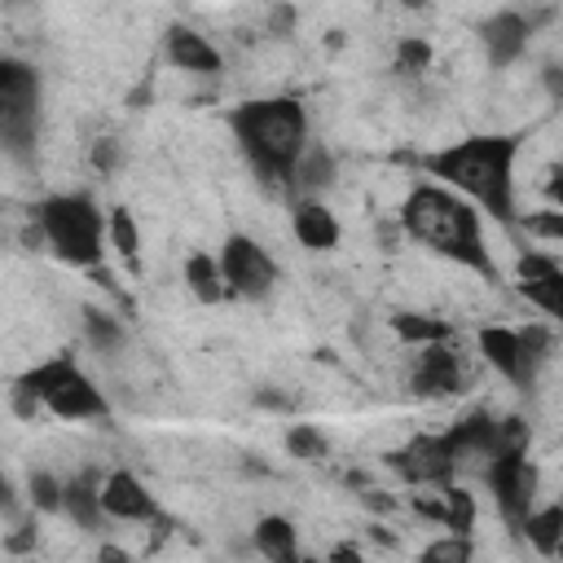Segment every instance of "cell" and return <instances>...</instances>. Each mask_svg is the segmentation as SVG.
Returning a JSON list of instances; mask_svg holds the SVG:
<instances>
[{
    "mask_svg": "<svg viewBox=\"0 0 563 563\" xmlns=\"http://www.w3.org/2000/svg\"><path fill=\"white\" fill-rule=\"evenodd\" d=\"M167 57L180 70H194V75H216L220 70V53L211 48V40H202L189 26H167Z\"/></svg>",
    "mask_w": 563,
    "mask_h": 563,
    "instance_id": "cell-17",
    "label": "cell"
},
{
    "mask_svg": "<svg viewBox=\"0 0 563 563\" xmlns=\"http://www.w3.org/2000/svg\"><path fill=\"white\" fill-rule=\"evenodd\" d=\"M515 277H519V295L528 303H537L541 312L563 321V264L545 251H523L515 260Z\"/></svg>",
    "mask_w": 563,
    "mask_h": 563,
    "instance_id": "cell-11",
    "label": "cell"
},
{
    "mask_svg": "<svg viewBox=\"0 0 563 563\" xmlns=\"http://www.w3.org/2000/svg\"><path fill=\"white\" fill-rule=\"evenodd\" d=\"M18 383L31 387V391L40 396V405L53 409V413L66 418V422H92V418H106V413H110V405H106V396L97 391V383H92L70 356L40 361V365L26 369Z\"/></svg>",
    "mask_w": 563,
    "mask_h": 563,
    "instance_id": "cell-5",
    "label": "cell"
},
{
    "mask_svg": "<svg viewBox=\"0 0 563 563\" xmlns=\"http://www.w3.org/2000/svg\"><path fill=\"white\" fill-rule=\"evenodd\" d=\"M229 132L268 185H290L308 150V114L295 97H255L229 110Z\"/></svg>",
    "mask_w": 563,
    "mask_h": 563,
    "instance_id": "cell-3",
    "label": "cell"
},
{
    "mask_svg": "<svg viewBox=\"0 0 563 563\" xmlns=\"http://www.w3.org/2000/svg\"><path fill=\"white\" fill-rule=\"evenodd\" d=\"M541 79H545L550 97H554V101H563V66H545V70H541Z\"/></svg>",
    "mask_w": 563,
    "mask_h": 563,
    "instance_id": "cell-37",
    "label": "cell"
},
{
    "mask_svg": "<svg viewBox=\"0 0 563 563\" xmlns=\"http://www.w3.org/2000/svg\"><path fill=\"white\" fill-rule=\"evenodd\" d=\"M268 31H273V35H290V31H295V9H290V4H277V9L268 13Z\"/></svg>",
    "mask_w": 563,
    "mask_h": 563,
    "instance_id": "cell-34",
    "label": "cell"
},
{
    "mask_svg": "<svg viewBox=\"0 0 563 563\" xmlns=\"http://www.w3.org/2000/svg\"><path fill=\"white\" fill-rule=\"evenodd\" d=\"M101 559H128L119 545H101Z\"/></svg>",
    "mask_w": 563,
    "mask_h": 563,
    "instance_id": "cell-39",
    "label": "cell"
},
{
    "mask_svg": "<svg viewBox=\"0 0 563 563\" xmlns=\"http://www.w3.org/2000/svg\"><path fill=\"white\" fill-rule=\"evenodd\" d=\"M119 158H123V154H119V141H114V136H101V141L92 145V167H97L101 176H114V172H119Z\"/></svg>",
    "mask_w": 563,
    "mask_h": 563,
    "instance_id": "cell-33",
    "label": "cell"
},
{
    "mask_svg": "<svg viewBox=\"0 0 563 563\" xmlns=\"http://www.w3.org/2000/svg\"><path fill=\"white\" fill-rule=\"evenodd\" d=\"M528 35H532V22L515 9H501L493 18L479 22V40H484V53L493 66H510L519 62V53L528 48Z\"/></svg>",
    "mask_w": 563,
    "mask_h": 563,
    "instance_id": "cell-14",
    "label": "cell"
},
{
    "mask_svg": "<svg viewBox=\"0 0 563 563\" xmlns=\"http://www.w3.org/2000/svg\"><path fill=\"white\" fill-rule=\"evenodd\" d=\"M391 330H396L400 343H413V347L449 343V339H453V325L440 321V317H427V312H396V317H391Z\"/></svg>",
    "mask_w": 563,
    "mask_h": 563,
    "instance_id": "cell-21",
    "label": "cell"
},
{
    "mask_svg": "<svg viewBox=\"0 0 563 563\" xmlns=\"http://www.w3.org/2000/svg\"><path fill=\"white\" fill-rule=\"evenodd\" d=\"M255 550L264 554V559H273V563H295L299 559V541H295V523L286 519V515H264L260 523H255Z\"/></svg>",
    "mask_w": 563,
    "mask_h": 563,
    "instance_id": "cell-19",
    "label": "cell"
},
{
    "mask_svg": "<svg viewBox=\"0 0 563 563\" xmlns=\"http://www.w3.org/2000/svg\"><path fill=\"white\" fill-rule=\"evenodd\" d=\"M523 537L541 550V554H559V541H563V506H541L523 519Z\"/></svg>",
    "mask_w": 563,
    "mask_h": 563,
    "instance_id": "cell-23",
    "label": "cell"
},
{
    "mask_svg": "<svg viewBox=\"0 0 563 563\" xmlns=\"http://www.w3.org/2000/svg\"><path fill=\"white\" fill-rule=\"evenodd\" d=\"M185 282H189L194 299H202V303H220V299L229 295L224 268H220V260H211L207 251H194V255L185 260Z\"/></svg>",
    "mask_w": 563,
    "mask_h": 563,
    "instance_id": "cell-20",
    "label": "cell"
},
{
    "mask_svg": "<svg viewBox=\"0 0 563 563\" xmlns=\"http://www.w3.org/2000/svg\"><path fill=\"white\" fill-rule=\"evenodd\" d=\"M449 435V444H453V457H457V471L462 466H488L493 462V453L506 444V435H501V422L493 418V413H471V418H462L457 427H449L444 431Z\"/></svg>",
    "mask_w": 563,
    "mask_h": 563,
    "instance_id": "cell-13",
    "label": "cell"
},
{
    "mask_svg": "<svg viewBox=\"0 0 563 563\" xmlns=\"http://www.w3.org/2000/svg\"><path fill=\"white\" fill-rule=\"evenodd\" d=\"M299 194H321L325 185H334V154L325 145H308L299 154V167H295V180H290Z\"/></svg>",
    "mask_w": 563,
    "mask_h": 563,
    "instance_id": "cell-22",
    "label": "cell"
},
{
    "mask_svg": "<svg viewBox=\"0 0 563 563\" xmlns=\"http://www.w3.org/2000/svg\"><path fill=\"white\" fill-rule=\"evenodd\" d=\"M400 224L413 242L431 246L435 255L462 264V268H475L479 277L497 282V264H493V251L484 242V229H479V216L466 198H457L453 189L444 185H418L405 207H400Z\"/></svg>",
    "mask_w": 563,
    "mask_h": 563,
    "instance_id": "cell-2",
    "label": "cell"
},
{
    "mask_svg": "<svg viewBox=\"0 0 563 563\" xmlns=\"http://www.w3.org/2000/svg\"><path fill=\"white\" fill-rule=\"evenodd\" d=\"M101 501L110 519H128V523H158V501L154 493L132 475V471H110L101 479Z\"/></svg>",
    "mask_w": 563,
    "mask_h": 563,
    "instance_id": "cell-12",
    "label": "cell"
},
{
    "mask_svg": "<svg viewBox=\"0 0 563 563\" xmlns=\"http://www.w3.org/2000/svg\"><path fill=\"white\" fill-rule=\"evenodd\" d=\"M413 510H418V515H427V519H440V523H444V493H440V501L418 497V501H413Z\"/></svg>",
    "mask_w": 563,
    "mask_h": 563,
    "instance_id": "cell-36",
    "label": "cell"
},
{
    "mask_svg": "<svg viewBox=\"0 0 563 563\" xmlns=\"http://www.w3.org/2000/svg\"><path fill=\"white\" fill-rule=\"evenodd\" d=\"M519 347H523V361H528V369H532V378H537V365L550 356V330H545V325L519 330Z\"/></svg>",
    "mask_w": 563,
    "mask_h": 563,
    "instance_id": "cell-31",
    "label": "cell"
},
{
    "mask_svg": "<svg viewBox=\"0 0 563 563\" xmlns=\"http://www.w3.org/2000/svg\"><path fill=\"white\" fill-rule=\"evenodd\" d=\"M440 493H444V528L471 537V528H475V497L466 488H457V484H444Z\"/></svg>",
    "mask_w": 563,
    "mask_h": 563,
    "instance_id": "cell-27",
    "label": "cell"
},
{
    "mask_svg": "<svg viewBox=\"0 0 563 563\" xmlns=\"http://www.w3.org/2000/svg\"><path fill=\"white\" fill-rule=\"evenodd\" d=\"M387 462L409 484H435V488H444L457 475V457H453L449 435H413L405 449L387 453Z\"/></svg>",
    "mask_w": 563,
    "mask_h": 563,
    "instance_id": "cell-9",
    "label": "cell"
},
{
    "mask_svg": "<svg viewBox=\"0 0 563 563\" xmlns=\"http://www.w3.org/2000/svg\"><path fill=\"white\" fill-rule=\"evenodd\" d=\"M427 66H431V48H427V40L409 35V40L396 44V70H400V75H418V70H427Z\"/></svg>",
    "mask_w": 563,
    "mask_h": 563,
    "instance_id": "cell-30",
    "label": "cell"
},
{
    "mask_svg": "<svg viewBox=\"0 0 563 563\" xmlns=\"http://www.w3.org/2000/svg\"><path fill=\"white\" fill-rule=\"evenodd\" d=\"M62 510H66L84 532H97V528H101L106 501H101V475H97L92 466L79 471L75 479H66V501H62Z\"/></svg>",
    "mask_w": 563,
    "mask_h": 563,
    "instance_id": "cell-16",
    "label": "cell"
},
{
    "mask_svg": "<svg viewBox=\"0 0 563 563\" xmlns=\"http://www.w3.org/2000/svg\"><path fill=\"white\" fill-rule=\"evenodd\" d=\"M106 229H110V246L123 255V264H128L132 273H141V233H136L132 211H128V207H114Z\"/></svg>",
    "mask_w": 563,
    "mask_h": 563,
    "instance_id": "cell-24",
    "label": "cell"
},
{
    "mask_svg": "<svg viewBox=\"0 0 563 563\" xmlns=\"http://www.w3.org/2000/svg\"><path fill=\"white\" fill-rule=\"evenodd\" d=\"M26 493H31V506L35 510H62V501H66V484H57L48 471H31Z\"/></svg>",
    "mask_w": 563,
    "mask_h": 563,
    "instance_id": "cell-28",
    "label": "cell"
},
{
    "mask_svg": "<svg viewBox=\"0 0 563 563\" xmlns=\"http://www.w3.org/2000/svg\"><path fill=\"white\" fill-rule=\"evenodd\" d=\"M545 198H550L554 207H563V163H554V167H550V180H545Z\"/></svg>",
    "mask_w": 563,
    "mask_h": 563,
    "instance_id": "cell-35",
    "label": "cell"
},
{
    "mask_svg": "<svg viewBox=\"0 0 563 563\" xmlns=\"http://www.w3.org/2000/svg\"><path fill=\"white\" fill-rule=\"evenodd\" d=\"M515 154H519V136H466L449 150H435L427 158H418V167L444 185H453L457 194L475 198L484 211H493V220L510 224L515 220Z\"/></svg>",
    "mask_w": 563,
    "mask_h": 563,
    "instance_id": "cell-1",
    "label": "cell"
},
{
    "mask_svg": "<svg viewBox=\"0 0 563 563\" xmlns=\"http://www.w3.org/2000/svg\"><path fill=\"white\" fill-rule=\"evenodd\" d=\"M365 506H369V510H391L396 501H391V497H383L378 488H369V493H365Z\"/></svg>",
    "mask_w": 563,
    "mask_h": 563,
    "instance_id": "cell-38",
    "label": "cell"
},
{
    "mask_svg": "<svg viewBox=\"0 0 563 563\" xmlns=\"http://www.w3.org/2000/svg\"><path fill=\"white\" fill-rule=\"evenodd\" d=\"M409 387L418 396H427V400H444V396L466 391L471 387V374H466V365L457 361V352L449 343H427L418 352V365L409 374Z\"/></svg>",
    "mask_w": 563,
    "mask_h": 563,
    "instance_id": "cell-10",
    "label": "cell"
},
{
    "mask_svg": "<svg viewBox=\"0 0 563 563\" xmlns=\"http://www.w3.org/2000/svg\"><path fill=\"white\" fill-rule=\"evenodd\" d=\"M475 343H479V356H484L501 378H510L515 387H532V369H528V361H523L519 330H510V325H484V330L475 334Z\"/></svg>",
    "mask_w": 563,
    "mask_h": 563,
    "instance_id": "cell-15",
    "label": "cell"
},
{
    "mask_svg": "<svg viewBox=\"0 0 563 563\" xmlns=\"http://www.w3.org/2000/svg\"><path fill=\"white\" fill-rule=\"evenodd\" d=\"M35 132H40V75L26 62L4 57L0 62V141L9 158H31Z\"/></svg>",
    "mask_w": 563,
    "mask_h": 563,
    "instance_id": "cell-6",
    "label": "cell"
},
{
    "mask_svg": "<svg viewBox=\"0 0 563 563\" xmlns=\"http://www.w3.org/2000/svg\"><path fill=\"white\" fill-rule=\"evenodd\" d=\"M471 554H475V545H471V537H466V532H453V537L431 541V545L422 550V559H427V563H466Z\"/></svg>",
    "mask_w": 563,
    "mask_h": 563,
    "instance_id": "cell-29",
    "label": "cell"
},
{
    "mask_svg": "<svg viewBox=\"0 0 563 563\" xmlns=\"http://www.w3.org/2000/svg\"><path fill=\"white\" fill-rule=\"evenodd\" d=\"M44 242L53 246L57 260L66 264H79V268H97L101 260V242H106V224L110 216H101V207L88 198V194H53V198H40L31 207Z\"/></svg>",
    "mask_w": 563,
    "mask_h": 563,
    "instance_id": "cell-4",
    "label": "cell"
},
{
    "mask_svg": "<svg viewBox=\"0 0 563 563\" xmlns=\"http://www.w3.org/2000/svg\"><path fill=\"white\" fill-rule=\"evenodd\" d=\"M84 334H88V343L97 352H119L123 339H128V330L119 325V317H110L101 308H84Z\"/></svg>",
    "mask_w": 563,
    "mask_h": 563,
    "instance_id": "cell-25",
    "label": "cell"
},
{
    "mask_svg": "<svg viewBox=\"0 0 563 563\" xmlns=\"http://www.w3.org/2000/svg\"><path fill=\"white\" fill-rule=\"evenodd\" d=\"M523 229H528V233H537V238L563 242V211H532V216L523 220Z\"/></svg>",
    "mask_w": 563,
    "mask_h": 563,
    "instance_id": "cell-32",
    "label": "cell"
},
{
    "mask_svg": "<svg viewBox=\"0 0 563 563\" xmlns=\"http://www.w3.org/2000/svg\"><path fill=\"white\" fill-rule=\"evenodd\" d=\"M286 453L299 457V462H321V457L330 453V440H325L317 427L295 422V427H286Z\"/></svg>",
    "mask_w": 563,
    "mask_h": 563,
    "instance_id": "cell-26",
    "label": "cell"
},
{
    "mask_svg": "<svg viewBox=\"0 0 563 563\" xmlns=\"http://www.w3.org/2000/svg\"><path fill=\"white\" fill-rule=\"evenodd\" d=\"M220 268H224V282H229V295L238 299H268L273 286H277V264L273 255L246 238V233H229L224 246H220Z\"/></svg>",
    "mask_w": 563,
    "mask_h": 563,
    "instance_id": "cell-8",
    "label": "cell"
},
{
    "mask_svg": "<svg viewBox=\"0 0 563 563\" xmlns=\"http://www.w3.org/2000/svg\"><path fill=\"white\" fill-rule=\"evenodd\" d=\"M484 479L493 488V501H497L501 519L515 532H523V519L537 510V484H541V471L528 457V444H501L493 453V462L484 466Z\"/></svg>",
    "mask_w": 563,
    "mask_h": 563,
    "instance_id": "cell-7",
    "label": "cell"
},
{
    "mask_svg": "<svg viewBox=\"0 0 563 563\" xmlns=\"http://www.w3.org/2000/svg\"><path fill=\"white\" fill-rule=\"evenodd\" d=\"M431 0H405V9H427Z\"/></svg>",
    "mask_w": 563,
    "mask_h": 563,
    "instance_id": "cell-40",
    "label": "cell"
},
{
    "mask_svg": "<svg viewBox=\"0 0 563 563\" xmlns=\"http://www.w3.org/2000/svg\"><path fill=\"white\" fill-rule=\"evenodd\" d=\"M290 224H295V238H299L308 251H330V246H339V220H334L317 198L295 202Z\"/></svg>",
    "mask_w": 563,
    "mask_h": 563,
    "instance_id": "cell-18",
    "label": "cell"
}]
</instances>
